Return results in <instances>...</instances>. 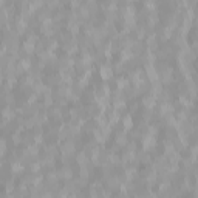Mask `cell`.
Here are the masks:
<instances>
[{
  "label": "cell",
  "mask_w": 198,
  "mask_h": 198,
  "mask_svg": "<svg viewBox=\"0 0 198 198\" xmlns=\"http://www.w3.org/2000/svg\"><path fill=\"white\" fill-rule=\"evenodd\" d=\"M99 74H101V77L102 79H110L112 76H113V70H112V67L110 65H102L101 67V70H99Z\"/></svg>",
  "instance_id": "obj_1"
},
{
  "label": "cell",
  "mask_w": 198,
  "mask_h": 198,
  "mask_svg": "<svg viewBox=\"0 0 198 198\" xmlns=\"http://www.w3.org/2000/svg\"><path fill=\"white\" fill-rule=\"evenodd\" d=\"M155 144H156L155 136L147 133V135H146V138H144V149H146V150H152V149L155 147Z\"/></svg>",
  "instance_id": "obj_2"
},
{
  "label": "cell",
  "mask_w": 198,
  "mask_h": 198,
  "mask_svg": "<svg viewBox=\"0 0 198 198\" xmlns=\"http://www.w3.org/2000/svg\"><path fill=\"white\" fill-rule=\"evenodd\" d=\"M144 105H146L147 109H152V107L155 105V97H153V96H146V97H144Z\"/></svg>",
  "instance_id": "obj_3"
},
{
  "label": "cell",
  "mask_w": 198,
  "mask_h": 198,
  "mask_svg": "<svg viewBox=\"0 0 198 198\" xmlns=\"http://www.w3.org/2000/svg\"><path fill=\"white\" fill-rule=\"evenodd\" d=\"M122 124H124V129H132V126H133V121H132V116L130 115H127L124 119H122Z\"/></svg>",
  "instance_id": "obj_4"
},
{
  "label": "cell",
  "mask_w": 198,
  "mask_h": 198,
  "mask_svg": "<svg viewBox=\"0 0 198 198\" xmlns=\"http://www.w3.org/2000/svg\"><path fill=\"white\" fill-rule=\"evenodd\" d=\"M20 67H22L23 70H30V67H31V60H30L28 57H27V59L23 57V59L20 60Z\"/></svg>",
  "instance_id": "obj_5"
},
{
  "label": "cell",
  "mask_w": 198,
  "mask_h": 198,
  "mask_svg": "<svg viewBox=\"0 0 198 198\" xmlns=\"http://www.w3.org/2000/svg\"><path fill=\"white\" fill-rule=\"evenodd\" d=\"M127 85H129V82H127L126 79H119V80H118V87H119V90L127 88Z\"/></svg>",
  "instance_id": "obj_6"
}]
</instances>
